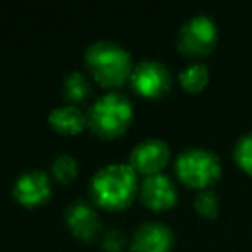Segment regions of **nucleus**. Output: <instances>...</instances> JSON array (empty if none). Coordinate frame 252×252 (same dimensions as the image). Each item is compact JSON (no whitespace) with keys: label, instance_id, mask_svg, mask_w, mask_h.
<instances>
[{"label":"nucleus","instance_id":"14","mask_svg":"<svg viewBox=\"0 0 252 252\" xmlns=\"http://www.w3.org/2000/svg\"><path fill=\"white\" fill-rule=\"evenodd\" d=\"M178 78L185 90L199 92L209 83V67L204 63H190L180 71Z\"/></svg>","mask_w":252,"mask_h":252},{"label":"nucleus","instance_id":"8","mask_svg":"<svg viewBox=\"0 0 252 252\" xmlns=\"http://www.w3.org/2000/svg\"><path fill=\"white\" fill-rule=\"evenodd\" d=\"M52 182L42 169H28L16 178L12 185V195L23 206H38L50 199Z\"/></svg>","mask_w":252,"mask_h":252},{"label":"nucleus","instance_id":"1","mask_svg":"<svg viewBox=\"0 0 252 252\" xmlns=\"http://www.w3.org/2000/svg\"><path fill=\"white\" fill-rule=\"evenodd\" d=\"M138 190L137 171L130 162H111L92 176L90 195L95 204L107 209H121L135 199Z\"/></svg>","mask_w":252,"mask_h":252},{"label":"nucleus","instance_id":"12","mask_svg":"<svg viewBox=\"0 0 252 252\" xmlns=\"http://www.w3.org/2000/svg\"><path fill=\"white\" fill-rule=\"evenodd\" d=\"M49 123L59 133L74 135L87 126V114L76 104H67L66 102V104L50 111Z\"/></svg>","mask_w":252,"mask_h":252},{"label":"nucleus","instance_id":"13","mask_svg":"<svg viewBox=\"0 0 252 252\" xmlns=\"http://www.w3.org/2000/svg\"><path fill=\"white\" fill-rule=\"evenodd\" d=\"M92 85L90 80L87 78V74L81 71L74 69L64 76L63 80V94L67 98V104H76L81 102L90 95Z\"/></svg>","mask_w":252,"mask_h":252},{"label":"nucleus","instance_id":"18","mask_svg":"<svg viewBox=\"0 0 252 252\" xmlns=\"http://www.w3.org/2000/svg\"><path fill=\"white\" fill-rule=\"evenodd\" d=\"M125 244H126L125 235L119 230H116V228L104 231V235H102V247L109 252H121Z\"/></svg>","mask_w":252,"mask_h":252},{"label":"nucleus","instance_id":"7","mask_svg":"<svg viewBox=\"0 0 252 252\" xmlns=\"http://www.w3.org/2000/svg\"><path fill=\"white\" fill-rule=\"evenodd\" d=\"M171 151L169 145L161 138H144L138 142L130 154V166L137 173H144L145 176L162 173V168L169 162Z\"/></svg>","mask_w":252,"mask_h":252},{"label":"nucleus","instance_id":"15","mask_svg":"<svg viewBox=\"0 0 252 252\" xmlns=\"http://www.w3.org/2000/svg\"><path fill=\"white\" fill-rule=\"evenodd\" d=\"M50 169H52V175L56 180H59V182H71L78 175V161L74 156L63 152V154L54 158Z\"/></svg>","mask_w":252,"mask_h":252},{"label":"nucleus","instance_id":"2","mask_svg":"<svg viewBox=\"0 0 252 252\" xmlns=\"http://www.w3.org/2000/svg\"><path fill=\"white\" fill-rule=\"evenodd\" d=\"M85 64L92 76L104 87H119L133 71V59L128 49L114 40H98L85 50Z\"/></svg>","mask_w":252,"mask_h":252},{"label":"nucleus","instance_id":"17","mask_svg":"<svg viewBox=\"0 0 252 252\" xmlns=\"http://www.w3.org/2000/svg\"><path fill=\"white\" fill-rule=\"evenodd\" d=\"M193 206L202 216L213 218L220 211V199H218L216 192H213L211 189H204L199 190L197 195L193 197Z\"/></svg>","mask_w":252,"mask_h":252},{"label":"nucleus","instance_id":"6","mask_svg":"<svg viewBox=\"0 0 252 252\" xmlns=\"http://www.w3.org/2000/svg\"><path fill=\"white\" fill-rule=\"evenodd\" d=\"M130 80L135 92L149 98L162 97L164 94H168L173 83L169 67L158 59H144L135 64Z\"/></svg>","mask_w":252,"mask_h":252},{"label":"nucleus","instance_id":"16","mask_svg":"<svg viewBox=\"0 0 252 252\" xmlns=\"http://www.w3.org/2000/svg\"><path fill=\"white\" fill-rule=\"evenodd\" d=\"M233 159L244 171L252 175V131L244 133L235 142Z\"/></svg>","mask_w":252,"mask_h":252},{"label":"nucleus","instance_id":"9","mask_svg":"<svg viewBox=\"0 0 252 252\" xmlns=\"http://www.w3.org/2000/svg\"><path fill=\"white\" fill-rule=\"evenodd\" d=\"M175 244V235L161 221H145L131 237V252H169Z\"/></svg>","mask_w":252,"mask_h":252},{"label":"nucleus","instance_id":"5","mask_svg":"<svg viewBox=\"0 0 252 252\" xmlns=\"http://www.w3.org/2000/svg\"><path fill=\"white\" fill-rule=\"evenodd\" d=\"M218 42V26L211 16L193 14L180 26L176 45L185 56L200 57L209 54Z\"/></svg>","mask_w":252,"mask_h":252},{"label":"nucleus","instance_id":"4","mask_svg":"<svg viewBox=\"0 0 252 252\" xmlns=\"http://www.w3.org/2000/svg\"><path fill=\"white\" fill-rule=\"evenodd\" d=\"M175 171L185 185L204 190L220 178L221 161L211 149L189 147L178 154Z\"/></svg>","mask_w":252,"mask_h":252},{"label":"nucleus","instance_id":"3","mask_svg":"<svg viewBox=\"0 0 252 252\" xmlns=\"http://www.w3.org/2000/svg\"><path fill=\"white\" fill-rule=\"evenodd\" d=\"M133 119V104L119 92H107L90 105L87 125L102 138H114L130 126Z\"/></svg>","mask_w":252,"mask_h":252},{"label":"nucleus","instance_id":"10","mask_svg":"<svg viewBox=\"0 0 252 252\" xmlns=\"http://www.w3.org/2000/svg\"><path fill=\"white\" fill-rule=\"evenodd\" d=\"M64 218H66V224L69 226V230L81 240H90L95 235L100 233V214L95 209L94 204L87 202V200L71 202L64 213Z\"/></svg>","mask_w":252,"mask_h":252},{"label":"nucleus","instance_id":"11","mask_svg":"<svg viewBox=\"0 0 252 252\" xmlns=\"http://www.w3.org/2000/svg\"><path fill=\"white\" fill-rule=\"evenodd\" d=\"M140 197L145 206H149L151 209L161 211L168 209L176 202L178 192H176L175 182L168 175L156 173V175H149L142 180Z\"/></svg>","mask_w":252,"mask_h":252}]
</instances>
